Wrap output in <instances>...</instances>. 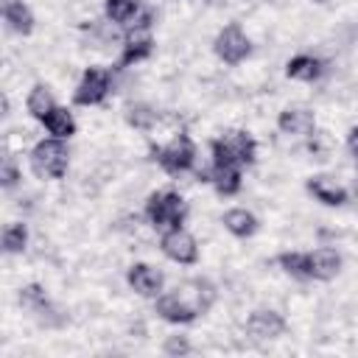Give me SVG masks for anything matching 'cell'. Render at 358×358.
<instances>
[{
    "mask_svg": "<svg viewBox=\"0 0 358 358\" xmlns=\"http://www.w3.org/2000/svg\"><path fill=\"white\" fill-rule=\"evenodd\" d=\"M285 330V319L277 313V310H252V316L246 319V333L255 338V341H268V338H277L282 336Z\"/></svg>",
    "mask_w": 358,
    "mask_h": 358,
    "instance_id": "11",
    "label": "cell"
},
{
    "mask_svg": "<svg viewBox=\"0 0 358 358\" xmlns=\"http://www.w3.org/2000/svg\"><path fill=\"white\" fill-rule=\"evenodd\" d=\"M3 17L11 25V31H17L22 36H28L34 31V14L22 0H6L3 3Z\"/></svg>",
    "mask_w": 358,
    "mask_h": 358,
    "instance_id": "14",
    "label": "cell"
},
{
    "mask_svg": "<svg viewBox=\"0 0 358 358\" xmlns=\"http://www.w3.org/2000/svg\"><path fill=\"white\" fill-rule=\"evenodd\" d=\"M154 48V39H151V11L143 14V20L137 22V28L126 36V48L120 53V64H134L140 59H145Z\"/></svg>",
    "mask_w": 358,
    "mask_h": 358,
    "instance_id": "9",
    "label": "cell"
},
{
    "mask_svg": "<svg viewBox=\"0 0 358 358\" xmlns=\"http://www.w3.org/2000/svg\"><path fill=\"white\" fill-rule=\"evenodd\" d=\"M159 246H162V252H165L171 260L185 263V266H187V263H196V257H199V246H196L193 235H190V232H185L182 227L168 229V232L162 235Z\"/></svg>",
    "mask_w": 358,
    "mask_h": 358,
    "instance_id": "10",
    "label": "cell"
},
{
    "mask_svg": "<svg viewBox=\"0 0 358 358\" xmlns=\"http://www.w3.org/2000/svg\"><path fill=\"white\" fill-rule=\"evenodd\" d=\"M224 227L235 235V238H249V235H255V229H257V218L249 213V210H229L227 215H224Z\"/></svg>",
    "mask_w": 358,
    "mask_h": 358,
    "instance_id": "20",
    "label": "cell"
},
{
    "mask_svg": "<svg viewBox=\"0 0 358 358\" xmlns=\"http://www.w3.org/2000/svg\"><path fill=\"white\" fill-rule=\"evenodd\" d=\"M126 120H129L134 129H151V126H154V120H157V112H154L151 106L137 103V106H131V109H129Z\"/></svg>",
    "mask_w": 358,
    "mask_h": 358,
    "instance_id": "24",
    "label": "cell"
},
{
    "mask_svg": "<svg viewBox=\"0 0 358 358\" xmlns=\"http://www.w3.org/2000/svg\"><path fill=\"white\" fill-rule=\"evenodd\" d=\"M25 241H28V229L25 224H8L6 232H3V249L8 255H17L25 249Z\"/></svg>",
    "mask_w": 358,
    "mask_h": 358,
    "instance_id": "23",
    "label": "cell"
},
{
    "mask_svg": "<svg viewBox=\"0 0 358 358\" xmlns=\"http://www.w3.org/2000/svg\"><path fill=\"white\" fill-rule=\"evenodd\" d=\"M67 145L53 137V140H39L31 151V168L36 171V176H48V179H62L67 173Z\"/></svg>",
    "mask_w": 358,
    "mask_h": 358,
    "instance_id": "3",
    "label": "cell"
},
{
    "mask_svg": "<svg viewBox=\"0 0 358 358\" xmlns=\"http://www.w3.org/2000/svg\"><path fill=\"white\" fill-rule=\"evenodd\" d=\"M341 268V257L336 249H316L305 255V274L308 280H333Z\"/></svg>",
    "mask_w": 358,
    "mask_h": 358,
    "instance_id": "12",
    "label": "cell"
},
{
    "mask_svg": "<svg viewBox=\"0 0 358 358\" xmlns=\"http://www.w3.org/2000/svg\"><path fill=\"white\" fill-rule=\"evenodd\" d=\"M53 106H56V103H53L50 90H48L45 84H36V87L31 90V95H28V112H31L36 120H42Z\"/></svg>",
    "mask_w": 358,
    "mask_h": 358,
    "instance_id": "21",
    "label": "cell"
},
{
    "mask_svg": "<svg viewBox=\"0 0 358 358\" xmlns=\"http://www.w3.org/2000/svg\"><path fill=\"white\" fill-rule=\"evenodd\" d=\"M20 305L25 310H31L42 324H50V327L62 324V316H56V308L50 305V299H48V294L39 282H31V285L20 288Z\"/></svg>",
    "mask_w": 358,
    "mask_h": 358,
    "instance_id": "8",
    "label": "cell"
},
{
    "mask_svg": "<svg viewBox=\"0 0 358 358\" xmlns=\"http://www.w3.org/2000/svg\"><path fill=\"white\" fill-rule=\"evenodd\" d=\"M213 50H215V56H218L221 62H227V64H241V62L252 53V42H249V36L241 31L238 22H229V25H224V28L218 31V36H215V42H213Z\"/></svg>",
    "mask_w": 358,
    "mask_h": 358,
    "instance_id": "5",
    "label": "cell"
},
{
    "mask_svg": "<svg viewBox=\"0 0 358 358\" xmlns=\"http://www.w3.org/2000/svg\"><path fill=\"white\" fill-rule=\"evenodd\" d=\"M324 73V64L322 59L316 56H294L288 64H285V76L288 78H296V81H316L319 76Z\"/></svg>",
    "mask_w": 358,
    "mask_h": 358,
    "instance_id": "15",
    "label": "cell"
},
{
    "mask_svg": "<svg viewBox=\"0 0 358 358\" xmlns=\"http://www.w3.org/2000/svg\"><path fill=\"white\" fill-rule=\"evenodd\" d=\"M215 302V285L204 277L187 280L182 285H176L171 294L157 296V313L165 322L173 324H187L199 316H204Z\"/></svg>",
    "mask_w": 358,
    "mask_h": 358,
    "instance_id": "1",
    "label": "cell"
},
{
    "mask_svg": "<svg viewBox=\"0 0 358 358\" xmlns=\"http://www.w3.org/2000/svg\"><path fill=\"white\" fill-rule=\"evenodd\" d=\"M126 280H129V285H131L137 294H143V296H157V294L162 291V274H159L157 268L145 266V263H134V266L129 268Z\"/></svg>",
    "mask_w": 358,
    "mask_h": 358,
    "instance_id": "13",
    "label": "cell"
},
{
    "mask_svg": "<svg viewBox=\"0 0 358 358\" xmlns=\"http://www.w3.org/2000/svg\"><path fill=\"white\" fill-rule=\"evenodd\" d=\"M316 3H324V0H316Z\"/></svg>",
    "mask_w": 358,
    "mask_h": 358,
    "instance_id": "29",
    "label": "cell"
},
{
    "mask_svg": "<svg viewBox=\"0 0 358 358\" xmlns=\"http://www.w3.org/2000/svg\"><path fill=\"white\" fill-rule=\"evenodd\" d=\"M193 157H196V148H193V143H190L187 134L173 137L165 148H157V151H154V159H157L168 173H173V176L190 171V168H193Z\"/></svg>",
    "mask_w": 358,
    "mask_h": 358,
    "instance_id": "6",
    "label": "cell"
},
{
    "mask_svg": "<svg viewBox=\"0 0 358 358\" xmlns=\"http://www.w3.org/2000/svg\"><path fill=\"white\" fill-rule=\"evenodd\" d=\"M162 350H165V355H187L190 341H187V336H168Z\"/></svg>",
    "mask_w": 358,
    "mask_h": 358,
    "instance_id": "26",
    "label": "cell"
},
{
    "mask_svg": "<svg viewBox=\"0 0 358 358\" xmlns=\"http://www.w3.org/2000/svg\"><path fill=\"white\" fill-rule=\"evenodd\" d=\"M42 123H45V129H48L53 137H59V140H67L70 134H76V120H73V115H70L67 109H62V106H53V109L42 117Z\"/></svg>",
    "mask_w": 358,
    "mask_h": 358,
    "instance_id": "19",
    "label": "cell"
},
{
    "mask_svg": "<svg viewBox=\"0 0 358 358\" xmlns=\"http://www.w3.org/2000/svg\"><path fill=\"white\" fill-rule=\"evenodd\" d=\"M277 263H280L288 274H294V277H299V280H308V274H305V255H299V252H282V255L277 257Z\"/></svg>",
    "mask_w": 358,
    "mask_h": 358,
    "instance_id": "25",
    "label": "cell"
},
{
    "mask_svg": "<svg viewBox=\"0 0 358 358\" xmlns=\"http://www.w3.org/2000/svg\"><path fill=\"white\" fill-rule=\"evenodd\" d=\"M347 143H350V151L358 157V126H352V131H350V140H347Z\"/></svg>",
    "mask_w": 358,
    "mask_h": 358,
    "instance_id": "28",
    "label": "cell"
},
{
    "mask_svg": "<svg viewBox=\"0 0 358 358\" xmlns=\"http://www.w3.org/2000/svg\"><path fill=\"white\" fill-rule=\"evenodd\" d=\"M277 126L285 134H310L316 129V120H313V115L308 109H285L280 115Z\"/></svg>",
    "mask_w": 358,
    "mask_h": 358,
    "instance_id": "16",
    "label": "cell"
},
{
    "mask_svg": "<svg viewBox=\"0 0 358 358\" xmlns=\"http://www.w3.org/2000/svg\"><path fill=\"white\" fill-rule=\"evenodd\" d=\"M140 8V0H106V17L112 22H129Z\"/></svg>",
    "mask_w": 358,
    "mask_h": 358,
    "instance_id": "22",
    "label": "cell"
},
{
    "mask_svg": "<svg viewBox=\"0 0 358 358\" xmlns=\"http://www.w3.org/2000/svg\"><path fill=\"white\" fill-rule=\"evenodd\" d=\"M255 140L246 131H227L213 140V165H252L255 162Z\"/></svg>",
    "mask_w": 358,
    "mask_h": 358,
    "instance_id": "2",
    "label": "cell"
},
{
    "mask_svg": "<svg viewBox=\"0 0 358 358\" xmlns=\"http://www.w3.org/2000/svg\"><path fill=\"white\" fill-rule=\"evenodd\" d=\"M0 179H3V187H14V185L20 182V171H17V165H14L11 159L3 162V176H0Z\"/></svg>",
    "mask_w": 358,
    "mask_h": 358,
    "instance_id": "27",
    "label": "cell"
},
{
    "mask_svg": "<svg viewBox=\"0 0 358 358\" xmlns=\"http://www.w3.org/2000/svg\"><path fill=\"white\" fill-rule=\"evenodd\" d=\"M106 92H109V70H103V67H87L81 84L73 92V101L78 106H95V103H101L106 98Z\"/></svg>",
    "mask_w": 358,
    "mask_h": 358,
    "instance_id": "7",
    "label": "cell"
},
{
    "mask_svg": "<svg viewBox=\"0 0 358 358\" xmlns=\"http://www.w3.org/2000/svg\"><path fill=\"white\" fill-rule=\"evenodd\" d=\"M185 201L179 193L173 190H159V193H151L148 196V204H145V215L148 221L157 227V229H173V227H182L185 221Z\"/></svg>",
    "mask_w": 358,
    "mask_h": 358,
    "instance_id": "4",
    "label": "cell"
},
{
    "mask_svg": "<svg viewBox=\"0 0 358 358\" xmlns=\"http://www.w3.org/2000/svg\"><path fill=\"white\" fill-rule=\"evenodd\" d=\"M308 190H310L322 204H330V207H338V204L347 201V190L338 187V185H333L327 176H313V179L308 182Z\"/></svg>",
    "mask_w": 358,
    "mask_h": 358,
    "instance_id": "18",
    "label": "cell"
},
{
    "mask_svg": "<svg viewBox=\"0 0 358 358\" xmlns=\"http://www.w3.org/2000/svg\"><path fill=\"white\" fill-rule=\"evenodd\" d=\"M207 182H213L221 196H232L241 190V168L238 165H213V173L207 176Z\"/></svg>",
    "mask_w": 358,
    "mask_h": 358,
    "instance_id": "17",
    "label": "cell"
}]
</instances>
